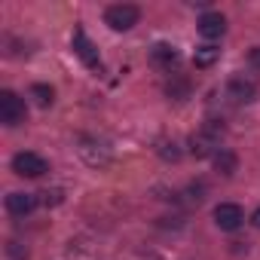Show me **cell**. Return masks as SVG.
I'll list each match as a JSON object with an SVG mask.
<instances>
[{
    "mask_svg": "<svg viewBox=\"0 0 260 260\" xmlns=\"http://www.w3.org/2000/svg\"><path fill=\"white\" fill-rule=\"evenodd\" d=\"M141 19V10L135 4H113L104 10V22L113 28V31H128V28H135Z\"/></svg>",
    "mask_w": 260,
    "mask_h": 260,
    "instance_id": "cell-1",
    "label": "cell"
},
{
    "mask_svg": "<svg viewBox=\"0 0 260 260\" xmlns=\"http://www.w3.org/2000/svg\"><path fill=\"white\" fill-rule=\"evenodd\" d=\"M25 116H28V107L16 92H10V89L0 92V122L13 128V125H22Z\"/></svg>",
    "mask_w": 260,
    "mask_h": 260,
    "instance_id": "cell-2",
    "label": "cell"
},
{
    "mask_svg": "<svg viewBox=\"0 0 260 260\" xmlns=\"http://www.w3.org/2000/svg\"><path fill=\"white\" fill-rule=\"evenodd\" d=\"M13 172H16L19 178H40L43 172H49V162H46L43 156L25 150V153H16V156H13Z\"/></svg>",
    "mask_w": 260,
    "mask_h": 260,
    "instance_id": "cell-3",
    "label": "cell"
},
{
    "mask_svg": "<svg viewBox=\"0 0 260 260\" xmlns=\"http://www.w3.org/2000/svg\"><path fill=\"white\" fill-rule=\"evenodd\" d=\"M226 98H233L236 104H251L257 98V83L242 77V74H233L226 83Z\"/></svg>",
    "mask_w": 260,
    "mask_h": 260,
    "instance_id": "cell-4",
    "label": "cell"
},
{
    "mask_svg": "<svg viewBox=\"0 0 260 260\" xmlns=\"http://www.w3.org/2000/svg\"><path fill=\"white\" fill-rule=\"evenodd\" d=\"M74 52L80 55V61L86 64V68H92V71H98L101 68V58H98V49H95V43L86 37V31L83 28H74Z\"/></svg>",
    "mask_w": 260,
    "mask_h": 260,
    "instance_id": "cell-5",
    "label": "cell"
},
{
    "mask_svg": "<svg viewBox=\"0 0 260 260\" xmlns=\"http://www.w3.org/2000/svg\"><path fill=\"white\" fill-rule=\"evenodd\" d=\"M220 138H217V132H211V128H202V132H196V135H190V153L196 156V159H205V156H214L220 147Z\"/></svg>",
    "mask_w": 260,
    "mask_h": 260,
    "instance_id": "cell-6",
    "label": "cell"
},
{
    "mask_svg": "<svg viewBox=\"0 0 260 260\" xmlns=\"http://www.w3.org/2000/svg\"><path fill=\"white\" fill-rule=\"evenodd\" d=\"M242 220H245V211H242L236 202H220V205L214 208V223H217L220 230H226V233L239 230Z\"/></svg>",
    "mask_w": 260,
    "mask_h": 260,
    "instance_id": "cell-7",
    "label": "cell"
},
{
    "mask_svg": "<svg viewBox=\"0 0 260 260\" xmlns=\"http://www.w3.org/2000/svg\"><path fill=\"white\" fill-rule=\"evenodd\" d=\"M196 28H199V34H202L205 40H217V37L226 34V19H223L220 13H205Z\"/></svg>",
    "mask_w": 260,
    "mask_h": 260,
    "instance_id": "cell-8",
    "label": "cell"
},
{
    "mask_svg": "<svg viewBox=\"0 0 260 260\" xmlns=\"http://www.w3.org/2000/svg\"><path fill=\"white\" fill-rule=\"evenodd\" d=\"M37 208V196L34 193H10L7 196V211L13 217H25Z\"/></svg>",
    "mask_w": 260,
    "mask_h": 260,
    "instance_id": "cell-9",
    "label": "cell"
},
{
    "mask_svg": "<svg viewBox=\"0 0 260 260\" xmlns=\"http://www.w3.org/2000/svg\"><path fill=\"white\" fill-rule=\"evenodd\" d=\"M214 169L223 175V178H230V175H236V169H239V156L233 153V150H217L214 153Z\"/></svg>",
    "mask_w": 260,
    "mask_h": 260,
    "instance_id": "cell-10",
    "label": "cell"
},
{
    "mask_svg": "<svg viewBox=\"0 0 260 260\" xmlns=\"http://www.w3.org/2000/svg\"><path fill=\"white\" fill-rule=\"evenodd\" d=\"M150 58H153V64H159V68H172V64L178 61V49L169 46V43H156V46L150 49Z\"/></svg>",
    "mask_w": 260,
    "mask_h": 260,
    "instance_id": "cell-11",
    "label": "cell"
},
{
    "mask_svg": "<svg viewBox=\"0 0 260 260\" xmlns=\"http://www.w3.org/2000/svg\"><path fill=\"white\" fill-rule=\"evenodd\" d=\"M217 58H220V49H217V46H199V49H196V55H193L196 68H211Z\"/></svg>",
    "mask_w": 260,
    "mask_h": 260,
    "instance_id": "cell-12",
    "label": "cell"
},
{
    "mask_svg": "<svg viewBox=\"0 0 260 260\" xmlns=\"http://www.w3.org/2000/svg\"><path fill=\"white\" fill-rule=\"evenodd\" d=\"M31 98H34L40 107H49V104L55 101V92H52V86H46V83H34V86H31Z\"/></svg>",
    "mask_w": 260,
    "mask_h": 260,
    "instance_id": "cell-13",
    "label": "cell"
},
{
    "mask_svg": "<svg viewBox=\"0 0 260 260\" xmlns=\"http://www.w3.org/2000/svg\"><path fill=\"white\" fill-rule=\"evenodd\" d=\"M166 92H169V95H172L175 101H184V98L190 95V83H187V80H178V83H169V86H166Z\"/></svg>",
    "mask_w": 260,
    "mask_h": 260,
    "instance_id": "cell-14",
    "label": "cell"
},
{
    "mask_svg": "<svg viewBox=\"0 0 260 260\" xmlns=\"http://www.w3.org/2000/svg\"><path fill=\"white\" fill-rule=\"evenodd\" d=\"M43 202H46V205H49V202H52V205H58V202H61V190H52V193L46 190V193H43Z\"/></svg>",
    "mask_w": 260,
    "mask_h": 260,
    "instance_id": "cell-15",
    "label": "cell"
},
{
    "mask_svg": "<svg viewBox=\"0 0 260 260\" xmlns=\"http://www.w3.org/2000/svg\"><path fill=\"white\" fill-rule=\"evenodd\" d=\"M248 61H251V64H254V68L260 71V46H254V49L248 52Z\"/></svg>",
    "mask_w": 260,
    "mask_h": 260,
    "instance_id": "cell-16",
    "label": "cell"
},
{
    "mask_svg": "<svg viewBox=\"0 0 260 260\" xmlns=\"http://www.w3.org/2000/svg\"><path fill=\"white\" fill-rule=\"evenodd\" d=\"M251 223H254V226H257V230H260V208H257V211H254V214H251Z\"/></svg>",
    "mask_w": 260,
    "mask_h": 260,
    "instance_id": "cell-17",
    "label": "cell"
}]
</instances>
